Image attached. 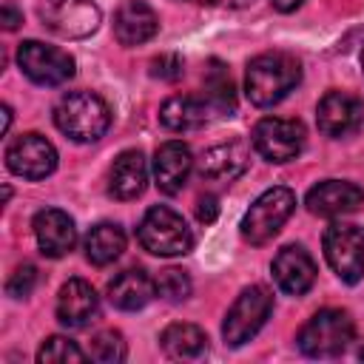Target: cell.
<instances>
[{
  "label": "cell",
  "mask_w": 364,
  "mask_h": 364,
  "mask_svg": "<svg viewBox=\"0 0 364 364\" xmlns=\"http://www.w3.org/2000/svg\"><path fill=\"white\" fill-rule=\"evenodd\" d=\"M301 82V63L287 51H264L247 63L245 94L253 105L270 108Z\"/></svg>",
  "instance_id": "1"
},
{
  "label": "cell",
  "mask_w": 364,
  "mask_h": 364,
  "mask_svg": "<svg viewBox=\"0 0 364 364\" xmlns=\"http://www.w3.org/2000/svg\"><path fill=\"white\" fill-rule=\"evenodd\" d=\"M54 125L74 142H97L111 125V108L94 91H68L54 105Z\"/></svg>",
  "instance_id": "2"
},
{
  "label": "cell",
  "mask_w": 364,
  "mask_h": 364,
  "mask_svg": "<svg viewBox=\"0 0 364 364\" xmlns=\"http://www.w3.org/2000/svg\"><path fill=\"white\" fill-rule=\"evenodd\" d=\"M353 336H355V324L350 313L327 307L307 318L296 341H299V350L310 358H336L347 350Z\"/></svg>",
  "instance_id": "3"
},
{
  "label": "cell",
  "mask_w": 364,
  "mask_h": 364,
  "mask_svg": "<svg viewBox=\"0 0 364 364\" xmlns=\"http://www.w3.org/2000/svg\"><path fill=\"white\" fill-rule=\"evenodd\" d=\"M136 239L154 256H185L193 247V233L188 222L165 205H154L142 216L136 228Z\"/></svg>",
  "instance_id": "4"
},
{
  "label": "cell",
  "mask_w": 364,
  "mask_h": 364,
  "mask_svg": "<svg viewBox=\"0 0 364 364\" xmlns=\"http://www.w3.org/2000/svg\"><path fill=\"white\" fill-rule=\"evenodd\" d=\"M293 208H296V193L290 188H282V185L267 188L264 193H259L253 199V205L242 216L239 230L250 245H264L282 230V225L290 219Z\"/></svg>",
  "instance_id": "5"
},
{
  "label": "cell",
  "mask_w": 364,
  "mask_h": 364,
  "mask_svg": "<svg viewBox=\"0 0 364 364\" xmlns=\"http://www.w3.org/2000/svg\"><path fill=\"white\" fill-rule=\"evenodd\" d=\"M273 313V296L262 287V284H250L245 287L236 301L230 304L225 324H222V338L228 347H242L247 344L270 318Z\"/></svg>",
  "instance_id": "6"
},
{
  "label": "cell",
  "mask_w": 364,
  "mask_h": 364,
  "mask_svg": "<svg viewBox=\"0 0 364 364\" xmlns=\"http://www.w3.org/2000/svg\"><path fill=\"white\" fill-rule=\"evenodd\" d=\"M324 256L327 264L336 270V276L347 284H355L364 276V228L347 225V222H333L324 236Z\"/></svg>",
  "instance_id": "7"
},
{
  "label": "cell",
  "mask_w": 364,
  "mask_h": 364,
  "mask_svg": "<svg viewBox=\"0 0 364 364\" xmlns=\"http://www.w3.org/2000/svg\"><path fill=\"white\" fill-rule=\"evenodd\" d=\"M37 14L51 34L65 40H80L94 34L102 20L100 6L91 0H43L37 6Z\"/></svg>",
  "instance_id": "8"
},
{
  "label": "cell",
  "mask_w": 364,
  "mask_h": 364,
  "mask_svg": "<svg viewBox=\"0 0 364 364\" xmlns=\"http://www.w3.org/2000/svg\"><path fill=\"white\" fill-rule=\"evenodd\" d=\"M17 65L34 85H63L74 77V57L57 46L40 40H23L17 48Z\"/></svg>",
  "instance_id": "9"
},
{
  "label": "cell",
  "mask_w": 364,
  "mask_h": 364,
  "mask_svg": "<svg viewBox=\"0 0 364 364\" xmlns=\"http://www.w3.org/2000/svg\"><path fill=\"white\" fill-rule=\"evenodd\" d=\"M253 148L267 162H290L304 148V125L299 119H282V117H264L253 125L250 134Z\"/></svg>",
  "instance_id": "10"
},
{
  "label": "cell",
  "mask_w": 364,
  "mask_h": 364,
  "mask_svg": "<svg viewBox=\"0 0 364 364\" xmlns=\"http://www.w3.org/2000/svg\"><path fill=\"white\" fill-rule=\"evenodd\" d=\"M6 165L23 179H46L57 168V151L40 134H20L6 148Z\"/></svg>",
  "instance_id": "11"
},
{
  "label": "cell",
  "mask_w": 364,
  "mask_h": 364,
  "mask_svg": "<svg viewBox=\"0 0 364 364\" xmlns=\"http://www.w3.org/2000/svg\"><path fill=\"white\" fill-rule=\"evenodd\" d=\"M316 122H318V131L324 136H333V139L350 136L364 122V102L353 94H344V91H327L318 100Z\"/></svg>",
  "instance_id": "12"
},
{
  "label": "cell",
  "mask_w": 364,
  "mask_h": 364,
  "mask_svg": "<svg viewBox=\"0 0 364 364\" xmlns=\"http://www.w3.org/2000/svg\"><path fill=\"white\" fill-rule=\"evenodd\" d=\"M304 205L310 213L333 219V216H344L353 213L358 205H364V191L355 182H344V179H324L318 185H313L304 196Z\"/></svg>",
  "instance_id": "13"
},
{
  "label": "cell",
  "mask_w": 364,
  "mask_h": 364,
  "mask_svg": "<svg viewBox=\"0 0 364 364\" xmlns=\"http://www.w3.org/2000/svg\"><path fill=\"white\" fill-rule=\"evenodd\" d=\"M31 228H34V239H37L40 253L48 256V259H60L68 250H74V245H77L74 219L65 210H60V208H43V210H37Z\"/></svg>",
  "instance_id": "14"
},
{
  "label": "cell",
  "mask_w": 364,
  "mask_h": 364,
  "mask_svg": "<svg viewBox=\"0 0 364 364\" xmlns=\"http://www.w3.org/2000/svg\"><path fill=\"white\" fill-rule=\"evenodd\" d=\"M316 262L301 245H284L273 256V279L287 296H304L316 282Z\"/></svg>",
  "instance_id": "15"
},
{
  "label": "cell",
  "mask_w": 364,
  "mask_h": 364,
  "mask_svg": "<svg viewBox=\"0 0 364 364\" xmlns=\"http://www.w3.org/2000/svg\"><path fill=\"white\" fill-rule=\"evenodd\" d=\"M193 171V154L185 142L179 139H168L156 148L154 154V179H156V188L168 196L179 193L188 182Z\"/></svg>",
  "instance_id": "16"
},
{
  "label": "cell",
  "mask_w": 364,
  "mask_h": 364,
  "mask_svg": "<svg viewBox=\"0 0 364 364\" xmlns=\"http://www.w3.org/2000/svg\"><path fill=\"white\" fill-rule=\"evenodd\" d=\"M159 31V17L145 0H125L114 14V37L119 46H142Z\"/></svg>",
  "instance_id": "17"
},
{
  "label": "cell",
  "mask_w": 364,
  "mask_h": 364,
  "mask_svg": "<svg viewBox=\"0 0 364 364\" xmlns=\"http://www.w3.org/2000/svg\"><path fill=\"white\" fill-rule=\"evenodd\" d=\"M247 165H250V148L242 139H230L205 151L199 162V173L202 179L210 182H233L247 171Z\"/></svg>",
  "instance_id": "18"
},
{
  "label": "cell",
  "mask_w": 364,
  "mask_h": 364,
  "mask_svg": "<svg viewBox=\"0 0 364 364\" xmlns=\"http://www.w3.org/2000/svg\"><path fill=\"white\" fill-rule=\"evenodd\" d=\"M97 290L85 279H68L57 293V318L63 327H85L97 313Z\"/></svg>",
  "instance_id": "19"
},
{
  "label": "cell",
  "mask_w": 364,
  "mask_h": 364,
  "mask_svg": "<svg viewBox=\"0 0 364 364\" xmlns=\"http://www.w3.org/2000/svg\"><path fill=\"white\" fill-rule=\"evenodd\" d=\"M145 182H148V165H145V156L139 151H122L114 165H111V173H108V191L114 199H136L142 196L145 191Z\"/></svg>",
  "instance_id": "20"
},
{
  "label": "cell",
  "mask_w": 364,
  "mask_h": 364,
  "mask_svg": "<svg viewBox=\"0 0 364 364\" xmlns=\"http://www.w3.org/2000/svg\"><path fill=\"white\" fill-rule=\"evenodd\" d=\"M154 296H156V282L139 267L122 270L108 282V301L117 310H142Z\"/></svg>",
  "instance_id": "21"
},
{
  "label": "cell",
  "mask_w": 364,
  "mask_h": 364,
  "mask_svg": "<svg viewBox=\"0 0 364 364\" xmlns=\"http://www.w3.org/2000/svg\"><path fill=\"white\" fill-rule=\"evenodd\" d=\"M162 353L173 361H196L208 353V336L202 327L188 324V321H173L162 330L159 336Z\"/></svg>",
  "instance_id": "22"
},
{
  "label": "cell",
  "mask_w": 364,
  "mask_h": 364,
  "mask_svg": "<svg viewBox=\"0 0 364 364\" xmlns=\"http://www.w3.org/2000/svg\"><path fill=\"white\" fill-rule=\"evenodd\" d=\"M208 114H210V105L208 100H196V97H188V94H176V97H168L159 108V122L168 128V131H193V128H202L208 122Z\"/></svg>",
  "instance_id": "23"
},
{
  "label": "cell",
  "mask_w": 364,
  "mask_h": 364,
  "mask_svg": "<svg viewBox=\"0 0 364 364\" xmlns=\"http://www.w3.org/2000/svg\"><path fill=\"white\" fill-rule=\"evenodd\" d=\"M82 247H85V259L91 264L105 267V264H111L114 259L122 256V250H125V233L114 222H100V225H94L88 230Z\"/></svg>",
  "instance_id": "24"
},
{
  "label": "cell",
  "mask_w": 364,
  "mask_h": 364,
  "mask_svg": "<svg viewBox=\"0 0 364 364\" xmlns=\"http://www.w3.org/2000/svg\"><path fill=\"white\" fill-rule=\"evenodd\" d=\"M205 97H208V105L219 114H233L236 111V94H233V82H230V74L228 68L219 63V60H210L208 68H205Z\"/></svg>",
  "instance_id": "25"
},
{
  "label": "cell",
  "mask_w": 364,
  "mask_h": 364,
  "mask_svg": "<svg viewBox=\"0 0 364 364\" xmlns=\"http://www.w3.org/2000/svg\"><path fill=\"white\" fill-rule=\"evenodd\" d=\"M40 364H80L85 361V353L65 336H48L37 350Z\"/></svg>",
  "instance_id": "26"
},
{
  "label": "cell",
  "mask_w": 364,
  "mask_h": 364,
  "mask_svg": "<svg viewBox=\"0 0 364 364\" xmlns=\"http://www.w3.org/2000/svg\"><path fill=\"white\" fill-rule=\"evenodd\" d=\"M91 358L100 361V364H119L125 355H128V347H125V338L119 330H102L91 338Z\"/></svg>",
  "instance_id": "27"
},
{
  "label": "cell",
  "mask_w": 364,
  "mask_h": 364,
  "mask_svg": "<svg viewBox=\"0 0 364 364\" xmlns=\"http://www.w3.org/2000/svg\"><path fill=\"white\" fill-rule=\"evenodd\" d=\"M156 296H162V299H168V301H182V299H188V296H191V279H188V273L179 270V267L162 270L159 279H156Z\"/></svg>",
  "instance_id": "28"
},
{
  "label": "cell",
  "mask_w": 364,
  "mask_h": 364,
  "mask_svg": "<svg viewBox=\"0 0 364 364\" xmlns=\"http://www.w3.org/2000/svg\"><path fill=\"white\" fill-rule=\"evenodd\" d=\"M34 284H37V267L28 264V262H23V264L14 267V273L9 276V282H6V293H9L11 299H26V296H31Z\"/></svg>",
  "instance_id": "29"
},
{
  "label": "cell",
  "mask_w": 364,
  "mask_h": 364,
  "mask_svg": "<svg viewBox=\"0 0 364 364\" xmlns=\"http://www.w3.org/2000/svg\"><path fill=\"white\" fill-rule=\"evenodd\" d=\"M148 71H151V77H154V80L176 82V80L182 77V71H185V63H182V57H179V54H159V57H154V60H151Z\"/></svg>",
  "instance_id": "30"
},
{
  "label": "cell",
  "mask_w": 364,
  "mask_h": 364,
  "mask_svg": "<svg viewBox=\"0 0 364 364\" xmlns=\"http://www.w3.org/2000/svg\"><path fill=\"white\" fill-rule=\"evenodd\" d=\"M216 216H219V199L213 193L199 196V202H196V219L205 222V225H210V222H216Z\"/></svg>",
  "instance_id": "31"
},
{
  "label": "cell",
  "mask_w": 364,
  "mask_h": 364,
  "mask_svg": "<svg viewBox=\"0 0 364 364\" xmlns=\"http://www.w3.org/2000/svg\"><path fill=\"white\" fill-rule=\"evenodd\" d=\"M0 14H3V28H6V31H14V28L23 23V14H20V11H17L11 3H6Z\"/></svg>",
  "instance_id": "32"
},
{
  "label": "cell",
  "mask_w": 364,
  "mask_h": 364,
  "mask_svg": "<svg viewBox=\"0 0 364 364\" xmlns=\"http://www.w3.org/2000/svg\"><path fill=\"white\" fill-rule=\"evenodd\" d=\"M270 3H273L276 11H293V9H299L304 0H270Z\"/></svg>",
  "instance_id": "33"
},
{
  "label": "cell",
  "mask_w": 364,
  "mask_h": 364,
  "mask_svg": "<svg viewBox=\"0 0 364 364\" xmlns=\"http://www.w3.org/2000/svg\"><path fill=\"white\" fill-rule=\"evenodd\" d=\"M216 3H222V6H230V9H242V6H250L253 0H216Z\"/></svg>",
  "instance_id": "34"
},
{
  "label": "cell",
  "mask_w": 364,
  "mask_h": 364,
  "mask_svg": "<svg viewBox=\"0 0 364 364\" xmlns=\"http://www.w3.org/2000/svg\"><path fill=\"white\" fill-rule=\"evenodd\" d=\"M9 125H11V108H9V105H3V134L9 131Z\"/></svg>",
  "instance_id": "35"
},
{
  "label": "cell",
  "mask_w": 364,
  "mask_h": 364,
  "mask_svg": "<svg viewBox=\"0 0 364 364\" xmlns=\"http://www.w3.org/2000/svg\"><path fill=\"white\" fill-rule=\"evenodd\" d=\"M361 68H364V48H361Z\"/></svg>",
  "instance_id": "36"
},
{
  "label": "cell",
  "mask_w": 364,
  "mask_h": 364,
  "mask_svg": "<svg viewBox=\"0 0 364 364\" xmlns=\"http://www.w3.org/2000/svg\"><path fill=\"white\" fill-rule=\"evenodd\" d=\"M199 3H216V0H199Z\"/></svg>",
  "instance_id": "37"
}]
</instances>
